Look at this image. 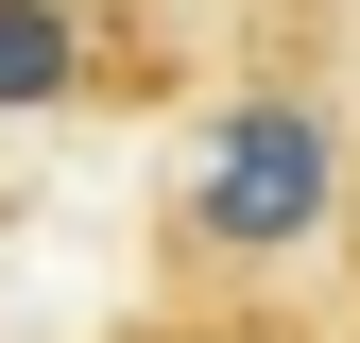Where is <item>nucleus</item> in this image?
<instances>
[{
  "mask_svg": "<svg viewBox=\"0 0 360 343\" xmlns=\"http://www.w3.org/2000/svg\"><path fill=\"white\" fill-rule=\"evenodd\" d=\"M326 206H343V120L326 103H223L206 155H189V189H172V257L189 275H257Z\"/></svg>",
  "mask_w": 360,
  "mask_h": 343,
  "instance_id": "f257e3e1",
  "label": "nucleus"
},
{
  "mask_svg": "<svg viewBox=\"0 0 360 343\" xmlns=\"http://www.w3.org/2000/svg\"><path fill=\"white\" fill-rule=\"evenodd\" d=\"M172 52L138 0H0V120H69V103H155Z\"/></svg>",
  "mask_w": 360,
  "mask_h": 343,
  "instance_id": "f03ea898",
  "label": "nucleus"
},
{
  "mask_svg": "<svg viewBox=\"0 0 360 343\" xmlns=\"http://www.w3.org/2000/svg\"><path fill=\"white\" fill-rule=\"evenodd\" d=\"M120 343H309V326L257 309V292H189V309H155V326H120Z\"/></svg>",
  "mask_w": 360,
  "mask_h": 343,
  "instance_id": "7ed1b4c3",
  "label": "nucleus"
}]
</instances>
